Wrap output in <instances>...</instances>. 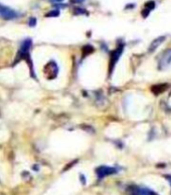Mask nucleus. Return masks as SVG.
I'll return each mask as SVG.
<instances>
[{"label":"nucleus","mask_w":171,"mask_h":195,"mask_svg":"<svg viewBox=\"0 0 171 195\" xmlns=\"http://www.w3.org/2000/svg\"><path fill=\"white\" fill-rule=\"evenodd\" d=\"M81 181H83V184H86V181H85V176L81 175Z\"/></svg>","instance_id":"obj_11"},{"label":"nucleus","mask_w":171,"mask_h":195,"mask_svg":"<svg viewBox=\"0 0 171 195\" xmlns=\"http://www.w3.org/2000/svg\"><path fill=\"white\" fill-rule=\"evenodd\" d=\"M123 49H124V47L123 46H119L116 50H114V52L112 53L111 55V59H110V72L113 71L114 67H115L116 63L119 61L121 55H122L123 53Z\"/></svg>","instance_id":"obj_4"},{"label":"nucleus","mask_w":171,"mask_h":195,"mask_svg":"<svg viewBox=\"0 0 171 195\" xmlns=\"http://www.w3.org/2000/svg\"><path fill=\"white\" fill-rule=\"evenodd\" d=\"M128 195H142V188L138 186H130L128 188Z\"/></svg>","instance_id":"obj_8"},{"label":"nucleus","mask_w":171,"mask_h":195,"mask_svg":"<svg viewBox=\"0 0 171 195\" xmlns=\"http://www.w3.org/2000/svg\"><path fill=\"white\" fill-rule=\"evenodd\" d=\"M165 40H166V37H164V35L155 38V40L151 43V44H150V46H149V53H154V52L163 44Z\"/></svg>","instance_id":"obj_5"},{"label":"nucleus","mask_w":171,"mask_h":195,"mask_svg":"<svg viewBox=\"0 0 171 195\" xmlns=\"http://www.w3.org/2000/svg\"><path fill=\"white\" fill-rule=\"evenodd\" d=\"M155 7V3L153 1H149V2H147V3L145 4V8L143 9V11H142V14H143V16L144 17H147L148 16V14H149V12L151 11L153 8Z\"/></svg>","instance_id":"obj_7"},{"label":"nucleus","mask_w":171,"mask_h":195,"mask_svg":"<svg viewBox=\"0 0 171 195\" xmlns=\"http://www.w3.org/2000/svg\"><path fill=\"white\" fill-rule=\"evenodd\" d=\"M168 86H169L168 84H157V85H154L153 87H152V92H153L155 95H159L165 91L168 88Z\"/></svg>","instance_id":"obj_6"},{"label":"nucleus","mask_w":171,"mask_h":195,"mask_svg":"<svg viewBox=\"0 0 171 195\" xmlns=\"http://www.w3.org/2000/svg\"><path fill=\"white\" fill-rule=\"evenodd\" d=\"M58 10H54V11H51V12H49V14H47V16H58Z\"/></svg>","instance_id":"obj_9"},{"label":"nucleus","mask_w":171,"mask_h":195,"mask_svg":"<svg viewBox=\"0 0 171 195\" xmlns=\"http://www.w3.org/2000/svg\"><path fill=\"white\" fill-rule=\"evenodd\" d=\"M171 66V49H167L163 52L158 59V69L165 70Z\"/></svg>","instance_id":"obj_1"},{"label":"nucleus","mask_w":171,"mask_h":195,"mask_svg":"<svg viewBox=\"0 0 171 195\" xmlns=\"http://www.w3.org/2000/svg\"><path fill=\"white\" fill-rule=\"evenodd\" d=\"M0 15L1 17H3L4 19H13L17 16V12L14 11L11 8L7 7V6L3 5V4L0 3Z\"/></svg>","instance_id":"obj_3"},{"label":"nucleus","mask_w":171,"mask_h":195,"mask_svg":"<svg viewBox=\"0 0 171 195\" xmlns=\"http://www.w3.org/2000/svg\"><path fill=\"white\" fill-rule=\"evenodd\" d=\"M117 169L113 167H108V166H101L96 169V173H97V176L99 179H103L104 177L109 176V175H113V174L117 173Z\"/></svg>","instance_id":"obj_2"},{"label":"nucleus","mask_w":171,"mask_h":195,"mask_svg":"<svg viewBox=\"0 0 171 195\" xmlns=\"http://www.w3.org/2000/svg\"><path fill=\"white\" fill-rule=\"evenodd\" d=\"M164 177H165L166 180H167L168 182H169V184H170V186H171V175L167 174V175H164Z\"/></svg>","instance_id":"obj_10"},{"label":"nucleus","mask_w":171,"mask_h":195,"mask_svg":"<svg viewBox=\"0 0 171 195\" xmlns=\"http://www.w3.org/2000/svg\"><path fill=\"white\" fill-rule=\"evenodd\" d=\"M58 1H61V0H58Z\"/></svg>","instance_id":"obj_12"}]
</instances>
